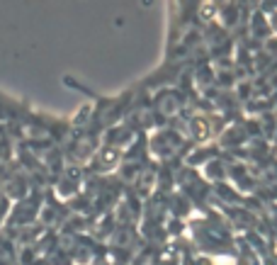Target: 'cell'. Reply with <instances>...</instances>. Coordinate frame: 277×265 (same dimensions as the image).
Returning <instances> with one entry per match:
<instances>
[{
	"instance_id": "cell-1",
	"label": "cell",
	"mask_w": 277,
	"mask_h": 265,
	"mask_svg": "<svg viewBox=\"0 0 277 265\" xmlns=\"http://www.w3.org/2000/svg\"><path fill=\"white\" fill-rule=\"evenodd\" d=\"M194 126H197V137H209V126L204 119H194Z\"/></svg>"
},
{
	"instance_id": "cell-2",
	"label": "cell",
	"mask_w": 277,
	"mask_h": 265,
	"mask_svg": "<svg viewBox=\"0 0 277 265\" xmlns=\"http://www.w3.org/2000/svg\"><path fill=\"white\" fill-rule=\"evenodd\" d=\"M202 15H207V17H212V15H214V8H212V3H207V10H202Z\"/></svg>"
}]
</instances>
